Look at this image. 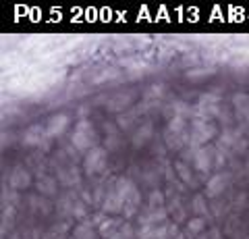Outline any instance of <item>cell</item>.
<instances>
[{
    "instance_id": "cell-7",
    "label": "cell",
    "mask_w": 249,
    "mask_h": 239,
    "mask_svg": "<svg viewBox=\"0 0 249 239\" xmlns=\"http://www.w3.org/2000/svg\"><path fill=\"white\" fill-rule=\"evenodd\" d=\"M229 183H231V177L229 175H224V173L212 175L208 179V183H206V196L208 198H218L220 194H224V189L229 187Z\"/></svg>"
},
{
    "instance_id": "cell-6",
    "label": "cell",
    "mask_w": 249,
    "mask_h": 239,
    "mask_svg": "<svg viewBox=\"0 0 249 239\" xmlns=\"http://www.w3.org/2000/svg\"><path fill=\"white\" fill-rule=\"evenodd\" d=\"M69 125H71V117H69V114H65V112L52 114V117L48 119V123H46L48 137H60V135H65Z\"/></svg>"
},
{
    "instance_id": "cell-14",
    "label": "cell",
    "mask_w": 249,
    "mask_h": 239,
    "mask_svg": "<svg viewBox=\"0 0 249 239\" xmlns=\"http://www.w3.org/2000/svg\"><path fill=\"white\" fill-rule=\"evenodd\" d=\"M175 171H177V175L183 179V183H187V185H196V179H193V175H191V166L185 163V160H177L175 163Z\"/></svg>"
},
{
    "instance_id": "cell-21",
    "label": "cell",
    "mask_w": 249,
    "mask_h": 239,
    "mask_svg": "<svg viewBox=\"0 0 249 239\" xmlns=\"http://www.w3.org/2000/svg\"><path fill=\"white\" fill-rule=\"evenodd\" d=\"M147 206H150V210H158V208H164V194L158 189H154L150 194V202H147Z\"/></svg>"
},
{
    "instance_id": "cell-8",
    "label": "cell",
    "mask_w": 249,
    "mask_h": 239,
    "mask_svg": "<svg viewBox=\"0 0 249 239\" xmlns=\"http://www.w3.org/2000/svg\"><path fill=\"white\" fill-rule=\"evenodd\" d=\"M46 140H50L48 131H46V125H31L25 129V133L21 137V142L25 146H42Z\"/></svg>"
},
{
    "instance_id": "cell-25",
    "label": "cell",
    "mask_w": 249,
    "mask_h": 239,
    "mask_svg": "<svg viewBox=\"0 0 249 239\" xmlns=\"http://www.w3.org/2000/svg\"><path fill=\"white\" fill-rule=\"evenodd\" d=\"M247 171H249V165H247Z\"/></svg>"
},
{
    "instance_id": "cell-15",
    "label": "cell",
    "mask_w": 249,
    "mask_h": 239,
    "mask_svg": "<svg viewBox=\"0 0 249 239\" xmlns=\"http://www.w3.org/2000/svg\"><path fill=\"white\" fill-rule=\"evenodd\" d=\"M119 229H121V222L116 221V219H104V221L98 225V231H100V233H102V237H106V239H110Z\"/></svg>"
},
{
    "instance_id": "cell-13",
    "label": "cell",
    "mask_w": 249,
    "mask_h": 239,
    "mask_svg": "<svg viewBox=\"0 0 249 239\" xmlns=\"http://www.w3.org/2000/svg\"><path fill=\"white\" fill-rule=\"evenodd\" d=\"M37 191H40L42 196H54L58 191V181L56 177H50V175H42L40 179H37Z\"/></svg>"
},
{
    "instance_id": "cell-1",
    "label": "cell",
    "mask_w": 249,
    "mask_h": 239,
    "mask_svg": "<svg viewBox=\"0 0 249 239\" xmlns=\"http://www.w3.org/2000/svg\"><path fill=\"white\" fill-rule=\"evenodd\" d=\"M98 135H96V127L89 119H79L75 123V129L71 133V144L75 146L79 152H89L91 148H96Z\"/></svg>"
},
{
    "instance_id": "cell-19",
    "label": "cell",
    "mask_w": 249,
    "mask_h": 239,
    "mask_svg": "<svg viewBox=\"0 0 249 239\" xmlns=\"http://www.w3.org/2000/svg\"><path fill=\"white\" fill-rule=\"evenodd\" d=\"M131 100H133V96L131 94H121V96H114L110 100V104H108V109L110 110H123V109H129V104H131Z\"/></svg>"
},
{
    "instance_id": "cell-20",
    "label": "cell",
    "mask_w": 249,
    "mask_h": 239,
    "mask_svg": "<svg viewBox=\"0 0 249 239\" xmlns=\"http://www.w3.org/2000/svg\"><path fill=\"white\" fill-rule=\"evenodd\" d=\"M191 210L197 214V217H208V204H206V198L204 196H196L191 202Z\"/></svg>"
},
{
    "instance_id": "cell-24",
    "label": "cell",
    "mask_w": 249,
    "mask_h": 239,
    "mask_svg": "<svg viewBox=\"0 0 249 239\" xmlns=\"http://www.w3.org/2000/svg\"><path fill=\"white\" fill-rule=\"evenodd\" d=\"M177 239H185V237H183V235H178V237H177Z\"/></svg>"
},
{
    "instance_id": "cell-4",
    "label": "cell",
    "mask_w": 249,
    "mask_h": 239,
    "mask_svg": "<svg viewBox=\"0 0 249 239\" xmlns=\"http://www.w3.org/2000/svg\"><path fill=\"white\" fill-rule=\"evenodd\" d=\"M196 110H197V117L199 119L218 117V114H220V98L214 96V94H204V96L199 98Z\"/></svg>"
},
{
    "instance_id": "cell-11",
    "label": "cell",
    "mask_w": 249,
    "mask_h": 239,
    "mask_svg": "<svg viewBox=\"0 0 249 239\" xmlns=\"http://www.w3.org/2000/svg\"><path fill=\"white\" fill-rule=\"evenodd\" d=\"M232 110L239 121H249V96L247 94H235L232 96Z\"/></svg>"
},
{
    "instance_id": "cell-5",
    "label": "cell",
    "mask_w": 249,
    "mask_h": 239,
    "mask_svg": "<svg viewBox=\"0 0 249 239\" xmlns=\"http://www.w3.org/2000/svg\"><path fill=\"white\" fill-rule=\"evenodd\" d=\"M216 150L214 148H208V146H201V148H197L196 156H193V166L197 168L199 173H210L214 168V156H216Z\"/></svg>"
},
{
    "instance_id": "cell-2",
    "label": "cell",
    "mask_w": 249,
    "mask_h": 239,
    "mask_svg": "<svg viewBox=\"0 0 249 239\" xmlns=\"http://www.w3.org/2000/svg\"><path fill=\"white\" fill-rule=\"evenodd\" d=\"M216 137V125L210 119H191L189 125V146L193 148H201L208 142H212Z\"/></svg>"
},
{
    "instance_id": "cell-3",
    "label": "cell",
    "mask_w": 249,
    "mask_h": 239,
    "mask_svg": "<svg viewBox=\"0 0 249 239\" xmlns=\"http://www.w3.org/2000/svg\"><path fill=\"white\" fill-rule=\"evenodd\" d=\"M106 165H108V150L102 148V146H96L91 148L89 152H85V158H83V171L85 175H100L106 171Z\"/></svg>"
},
{
    "instance_id": "cell-23",
    "label": "cell",
    "mask_w": 249,
    "mask_h": 239,
    "mask_svg": "<svg viewBox=\"0 0 249 239\" xmlns=\"http://www.w3.org/2000/svg\"><path fill=\"white\" fill-rule=\"evenodd\" d=\"M135 237V231L131 229V225H127V222H124V225H121V229L116 231V233L110 237V239H133Z\"/></svg>"
},
{
    "instance_id": "cell-22",
    "label": "cell",
    "mask_w": 249,
    "mask_h": 239,
    "mask_svg": "<svg viewBox=\"0 0 249 239\" xmlns=\"http://www.w3.org/2000/svg\"><path fill=\"white\" fill-rule=\"evenodd\" d=\"M135 114H137V110H127V112H123L121 117H119V127L129 129V127L135 123Z\"/></svg>"
},
{
    "instance_id": "cell-18",
    "label": "cell",
    "mask_w": 249,
    "mask_h": 239,
    "mask_svg": "<svg viewBox=\"0 0 249 239\" xmlns=\"http://www.w3.org/2000/svg\"><path fill=\"white\" fill-rule=\"evenodd\" d=\"M187 235H191V237H197L201 235V231L206 229V219H201V217H196V219H189L187 221Z\"/></svg>"
},
{
    "instance_id": "cell-12",
    "label": "cell",
    "mask_w": 249,
    "mask_h": 239,
    "mask_svg": "<svg viewBox=\"0 0 249 239\" xmlns=\"http://www.w3.org/2000/svg\"><path fill=\"white\" fill-rule=\"evenodd\" d=\"M152 135H154V125H152V123H143V125H139L135 129V133H133V137H131V142H133L135 148H142V146H145L147 142L152 140Z\"/></svg>"
},
{
    "instance_id": "cell-9",
    "label": "cell",
    "mask_w": 249,
    "mask_h": 239,
    "mask_svg": "<svg viewBox=\"0 0 249 239\" xmlns=\"http://www.w3.org/2000/svg\"><path fill=\"white\" fill-rule=\"evenodd\" d=\"M9 185H11V189H17V191L27 189L31 185V173L25 166H15L9 175Z\"/></svg>"
},
{
    "instance_id": "cell-16",
    "label": "cell",
    "mask_w": 249,
    "mask_h": 239,
    "mask_svg": "<svg viewBox=\"0 0 249 239\" xmlns=\"http://www.w3.org/2000/svg\"><path fill=\"white\" fill-rule=\"evenodd\" d=\"M58 181L62 185H67V187H71V185L79 183V173H77L75 166H69V168H62V171L58 173Z\"/></svg>"
},
{
    "instance_id": "cell-10",
    "label": "cell",
    "mask_w": 249,
    "mask_h": 239,
    "mask_svg": "<svg viewBox=\"0 0 249 239\" xmlns=\"http://www.w3.org/2000/svg\"><path fill=\"white\" fill-rule=\"evenodd\" d=\"M102 210H104V212H110V214L123 212V210H124V200H123L119 194H116L114 187L104 196V200H102Z\"/></svg>"
},
{
    "instance_id": "cell-17",
    "label": "cell",
    "mask_w": 249,
    "mask_h": 239,
    "mask_svg": "<svg viewBox=\"0 0 249 239\" xmlns=\"http://www.w3.org/2000/svg\"><path fill=\"white\" fill-rule=\"evenodd\" d=\"M73 239H93V225L88 221H83L79 222L75 229H73V233H71Z\"/></svg>"
}]
</instances>
